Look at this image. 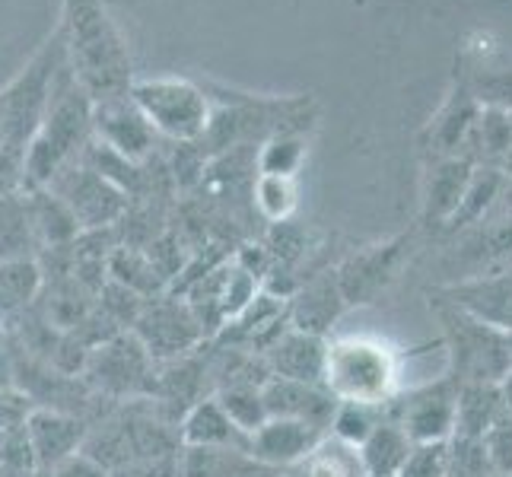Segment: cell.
I'll list each match as a JSON object with an SVG mask.
<instances>
[{
  "instance_id": "6da1fadb",
  "label": "cell",
  "mask_w": 512,
  "mask_h": 477,
  "mask_svg": "<svg viewBox=\"0 0 512 477\" xmlns=\"http://www.w3.org/2000/svg\"><path fill=\"white\" fill-rule=\"evenodd\" d=\"M64 58L70 74L93 102L125 96L131 90V61L118 29L99 0H67Z\"/></svg>"
},
{
  "instance_id": "7a4b0ae2",
  "label": "cell",
  "mask_w": 512,
  "mask_h": 477,
  "mask_svg": "<svg viewBox=\"0 0 512 477\" xmlns=\"http://www.w3.org/2000/svg\"><path fill=\"white\" fill-rule=\"evenodd\" d=\"M93 128V99L74 80L67 67L58 70L42 125L23 153L26 185L45 188L70 163L74 150L86 144V131Z\"/></svg>"
},
{
  "instance_id": "3957f363",
  "label": "cell",
  "mask_w": 512,
  "mask_h": 477,
  "mask_svg": "<svg viewBox=\"0 0 512 477\" xmlns=\"http://www.w3.org/2000/svg\"><path fill=\"white\" fill-rule=\"evenodd\" d=\"M322 385L338 404L379 408L401 385V357L376 338H338L325 344Z\"/></svg>"
},
{
  "instance_id": "277c9868",
  "label": "cell",
  "mask_w": 512,
  "mask_h": 477,
  "mask_svg": "<svg viewBox=\"0 0 512 477\" xmlns=\"http://www.w3.org/2000/svg\"><path fill=\"white\" fill-rule=\"evenodd\" d=\"M131 102L153 131L172 140H198L210 128V102L201 86L179 77H156L131 83Z\"/></svg>"
},
{
  "instance_id": "5b68a950",
  "label": "cell",
  "mask_w": 512,
  "mask_h": 477,
  "mask_svg": "<svg viewBox=\"0 0 512 477\" xmlns=\"http://www.w3.org/2000/svg\"><path fill=\"white\" fill-rule=\"evenodd\" d=\"M449 366L458 373L462 385H500L512 369L506 334L474 322L471 315L449 306L443 312Z\"/></svg>"
},
{
  "instance_id": "8992f818",
  "label": "cell",
  "mask_w": 512,
  "mask_h": 477,
  "mask_svg": "<svg viewBox=\"0 0 512 477\" xmlns=\"http://www.w3.org/2000/svg\"><path fill=\"white\" fill-rule=\"evenodd\" d=\"M45 188H51V194L74 214L77 226H105L125 210L121 191L96 169L64 166Z\"/></svg>"
},
{
  "instance_id": "52a82bcc",
  "label": "cell",
  "mask_w": 512,
  "mask_h": 477,
  "mask_svg": "<svg viewBox=\"0 0 512 477\" xmlns=\"http://www.w3.org/2000/svg\"><path fill=\"white\" fill-rule=\"evenodd\" d=\"M93 128L102 137V147L121 156L125 163L144 159L153 147V134H156L128 93L93 102Z\"/></svg>"
},
{
  "instance_id": "ba28073f",
  "label": "cell",
  "mask_w": 512,
  "mask_h": 477,
  "mask_svg": "<svg viewBox=\"0 0 512 477\" xmlns=\"http://www.w3.org/2000/svg\"><path fill=\"white\" fill-rule=\"evenodd\" d=\"M325 439V430L306 420L290 417H268L261 427L249 436V452L255 462L264 465H296Z\"/></svg>"
},
{
  "instance_id": "9c48e42d",
  "label": "cell",
  "mask_w": 512,
  "mask_h": 477,
  "mask_svg": "<svg viewBox=\"0 0 512 477\" xmlns=\"http://www.w3.org/2000/svg\"><path fill=\"white\" fill-rule=\"evenodd\" d=\"M455 388L439 382L414 392L404 401V414L398 427L408 433L414 446L423 443H449L455 433Z\"/></svg>"
},
{
  "instance_id": "30bf717a",
  "label": "cell",
  "mask_w": 512,
  "mask_h": 477,
  "mask_svg": "<svg viewBox=\"0 0 512 477\" xmlns=\"http://www.w3.org/2000/svg\"><path fill=\"white\" fill-rule=\"evenodd\" d=\"M449 306L471 315L474 322L497 331H512V271L458 280L449 287Z\"/></svg>"
},
{
  "instance_id": "8fae6325",
  "label": "cell",
  "mask_w": 512,
  "mask_h": 477,
  "mask_svg": "<svg viewBox=\"0 0 512 477\" xmlns=\"http://www.w3.org/2000/svg\"><path fill=\"white\" fill-rule=\"evenodd\" d=\"M261 401L268 417L306 420L322 430L331 427V417L338 411V401L325 392V385H309V382L280 379V376H271L261 385Z\"/></svg>"
},
{
  "instance_id": "7c38bea8",
  "label": "cell",
  "mask_w": 512,
  "mask_h": 477,
  "mask_svg": "<svg viewBox=\"0 0 512 477\" xmlns=\"http://www.w3.org/2000/svg\"><path fill=\"white\" fill-rule=\"evenodd\" d=\"M458 261L465 268L458 280L512 271V214H490L474 226L465 239V249L458 252Z\"/></svg>"
},
{
  "instance_id": "4fadbf2b",
  "label": "cell",
  "mask_w": 512,
  "mask_h": 477,
  "mask_svg": "<svg viewBox=\"0 0 512 477\" xmlns=\"http://www.w3.org/2000/svg\"><path fill=\"white\" fill-rule=\"evenodd\" d=\"M401 258H404V239L376 245V249H369L363 255H353L338 271V277H334L344 303H369L382 287L392 284Z\"/></svg>"
},
{
  "instance_id": "5bb4252c",
  "label": "cell",
  "mask_w": 512,
  "mask_h": 477,
  "mask_svg": "<svg viewBox=\"0 0 512 477\" xmlns=\"http://www.w3.org/2000/svg\"><path fill=\"white\" fill-rule=\"evenodd\" d=\"M478 115H481V102L471 96L468 86H458V93H452L449 102L433 118V125H430V144L433 147L430 150L439 159H471Z\"/></svg>"
},
{
  "instance_id": "9a60e30c",
  "label": "cell",
  "mask_w": 512,
  "mask_h": 477,
  "mask_svg": "<svg viewBox=\"0 0 512 477\" xmlns=\"http://www.w3.org/2000/svg\"><path fill=\"white\" fill-rule=\"evenodd\" d=\"M26 439L32 452V468H51L64 465L67 458L77 455L80 446V423L61 411H32L26 420Z\"/></svg>"
},
{
  "instance_id": "2e32d148",
  "label": "cell",
  "mask_w": 512,
  "mask_h": 477,
  "mask_svg": "<svg viewBox=\"0 0 512 477\" xmlns=\"http://www.w3.org/2000/svg\"><path fill=\"white\" fill-rule=\"evenodd\" d=\"M271 363L280 379H296L309 385H322L325 373V341L319 334L290 331L271 347Z\"/></svg>"
},
{
  "instance_id": "e0dca14e",
  "label": "cell",
  "mask_w": 512,
  "mask_h": 477,
  "mask_svg": "<svg viewBox=\"0 0 512 477\" xmlns=\"http://www.w3.org/2000/svg\"><path fill=\"white\" fill-rule=\"evenodd\" d=\"M182 439L191 449H226V452L242 449L245 452V446H249V436L236 430V423L226 417L217 398L201 401L198 408L185 417Z\"/></svg>"
},
{
  "instance_id": "ac0fdd59",
  "label": "cell",
  "mask_w": 512,
  "mask_h": 477,
  "mask_svg": "<svg viewBox=\"0 0 512 477\" xmlns=\"http://www.w3.org/2000/svg\"><path fill=\"white\" fill-rule=\"evenodd\" d=\"M500 385H458L455 395V433L465 439H481L503 417Z\"/></svg>"
},
{
  "instance_id": "d6986e66",
  "label": "cell",
  "mask_w": 512,
  "mask_h": 477,
  "mask_svg": "<svg viewBox=\"0 0 512 477\" xmlns=\"http://www.w3.org/2000/svg\"><path fill=\"white\" fill-rule=\"evenodd\" d=\"M471 159H439L433 175H430V185H427V217L436 223H449V217L455 214V207L462 204L468 182L474 175Z\"/></svg>"
},
{
  "instance_id": "ffe728a7",
  "label": "cell",
  "mask_w": 512,
  "mask_h": 477,
  "mask_svg": "<svg viewBox=\"0 0 512 477\" xmlns=\"http://www.w3.org/2000/svg\"><path fill=\"white\" fill-rule=\"evenodd\" d=\"M144 347L147 353H179L198 338V315H191L188 309L175 306H160L144 318Z\"/></svg>"
},
{
  "instance_id": "44dd1931",
  "label": "cell",
  "mask_w": 512,
  "mask_h": 477,
  "mask_svg": "<svg viewBox=\"0 0 512 477\" xmlns=\"http://www.w3.org/2000/svg\"><path fill=\"white\" fill-rule=\"evenodd\" d=\"M503 179H506V175L497 166H478V169H474L462 204L455 207V214L446 223L449 233H458V229H471V226H478L481 220H487V214H490L493 204H497V198H500Z\"/></svg>"
},
{
  "instance_id": "7402d4cb",
  "label": "cell",
  "mask_w": 512,
  "mask_h": 477,
  "mask_svg": "<svg viewBox=\"0 0 512 477\" xmlns=\"http://www.w3.org/2000/svg\"><path fill=\"white\" fill-rule=\"evenodd\" d=\"M411 449H414V443L398 423H379V427L366 436V443L360 446L366 474L369 477H395L404 465V458L411 455Z\"/></svg>"
},
{
  "instance_id": "603a6c76",
  "label": "cell",
  "mask_w": 512,
  "mask_h": 477,
  "mask_svg": "<svg viewBox=\"0 0 512 477\" xmlns=\"http://www.w3.org/2000/svg\"><path fill=\"white\" fill-rule=\"evenodd\" d=\"M303 477H369V474L357 446L344 443L338 436H325L303 458Z\"/></svg>"
},
{
  "instance_id": "cb8c5ba5",
  "label": "cell",
  "mask_w": 512,
  "mask_h": 477,
  "mask_svg": "<svg viewBox=\"0 0 512 477\" xmlns=\"http://www.w3.org/2000/svg\"><path fill=\"white\" fill-rule=\"evenodd\" d=\"M344 296L338 290V280H322V284H315L309 293H303L296 306V331H306V334H319L338 318V312L344 309Z\"/></svg>"
},
{
  "instance_id": "d4e9b609",
  "label": "cell",
  "mask_w": 512,
  "mask_h": 477,
  "mask_svg": "<svg viewBox=\"0 0 512 477\" xmlns=\"http://www.w3.org/2000/svg\"><path fill=\"white\" fill-rule=\"evenodd\" d=\"M39 268L29 258H13V261H0V309H20L29 299L39 293Z\"/></svg>"
},
{
  "instance_id": "484cf974",
  "label": "cell",
  "mask_w": 512,
  "mask_h": 477,
  "mask_svg": "<svg viewBox=\"0 0 512 477\" xmlns=\"http://www.w3.org/2000/svg\"><path fill=\"white\" fill-rule=\"evenodd\" d=\"M29 204V220L35 233H42L48 242H64V239H74L77 236V220L74 214L55 198V194H35V201Z\"/></svg>"
},
{
  "instance_id": "4316f807",
  "label": "cell",
  "mask_w": 512,
  "mask_h": 477,
  "mask_svg": "<svg viewBox=\"0 0 512 477\" xmlns=\"http://www.w3.org/2000/svg\"><path fill=\"white\" fill-rule=\"evenodd\" d=\"M220 408L226 411V417L236 423V430H242L245 436H252L264 420H268V411H264L261 401V385H233L226 392L217 395Z\"/></svg>"
},
{
  "instance_id": "83f0119b",
  "label": "cell",
  "mask_w": 512,
  "mask_h": 477,
  "mask_svg": "<svg viewBox=\"0 0 512 477\" xmlns=\"http://www.w3.org/2000/svg\"><path fill=\"white\" fill-rule=\"evenodd\" d=\"M306 159V144L296 134H274L258 153V175H284L293 179Z\"/></svg>"
},
{
  "instance_id": "f1b7e54d",
  "label": "cell",
  "mask_w": 512,
  "mask_h": 477,
  "mask_svg": "<svg viewBox=\"0 0 512 477\" xmlns=\"http://www.w3.org/2000/svg\"><path fill=\"white\" fill-rule=\"evenodd\" d=\"M255 204L271 223H284L296 210V182L284 175H258Z\"/></svg>"
},
{
  "instance_id": "f546056e",
  "label": "cell",
  "mask_w": 512,
  "mask_h": 477,
  "mask_svg": "<svg viewBox=\"0 0 512 477\" xmlns=\"http://www.w3.org/2000/svg\"><path fill=\"white\" fill-rule=\"evenodd\" d=\"M379 427V420L373 417V404H338V411L331 417V436L344 439L350 446H363L366 436Z\"/></svg>"
},
{
  "instance_id": "4dcf8cb0",
  "label": "cell",
  "mask_w": 512,
  "mask_h": 477,
  "mask_svg": "<svg viewBox=\"0 0 512 477\" xmlns=\"http://www.w3.org/2000/svg\"><path fill=\"white\" fill-rule=\"evenodd\" d=\"M481 446L493 471L512 474V420L506 414L481 436Z\"/></svg>"
},
{
  "instance_id": "1f68e13d",
  "label": "cell",
  "mask_w": 512,
  "mask_h": 477,
  "mask_svg": "<svg viewBox=\"0 0 512 477\" xmlns=\"http://www.w3.org/2000/svg\"><path fill=\"white\" fill-rule=\"evenodd\" d=\"M395 477H446V443L414 446Z\"/></svg>"
},
{
  "instance_id": "d6a6232c",
  "label": "cell",
  "mask_w": 512,
  "mask_h": 477,
  "mask_svg": "<svg viewBox=\"0 0 512 477\" xmlns=\"http://www.w3.org/2000/svg\"><path fill=\"white\" fill-rule=\"evenodd\" d=\"M26 185L23 175V156H16L10 150H0V201L13 198L16 191Z\"/></svg>"
},
{
  "instance_id": "836d02e7",
  "label": "cell",
  "mask_w": 512,
  "mask_h": 477,
  "mask_svg": "<svg viewBox=\"0 0 512 477\" xmlns=\"http://www.w3.org/2000/svg\"><path fill=\"white\" fill-rule=\"evenodd\" d=\"M500 398H503V411H506V417L512 420V369L503 376V382H500Z\"/></svg>"
},
{
  "instance_id": "e575fe53",
  "label": "cell",
  "mask_w": 512,
  "mask_h": 477,
  "mask_svg": "<svg viewBox=\"0 0 512 477\" xmlns=\"http://www.w3.org/2000/svg\"><path fill=\"white\" fill-rule=\"evenodd\" d=\"M497 169L503 172V175H512V150L500 159V163H497Z\"/></svg>"
},
{
  "instance_id": "d590c367",
  "label": "cell",
  "mask_w": 512,
  "mask_h": 477,
  "mask_svg": "<svg viewBox=\"0 0 512 477\" xmlns=\"http://www.w3.org/2000/svg\"><path fill=\"white\" fill-rule=\"evenodd\" d=\"M506 347H509V360H512V331H506Z\"/></svg>"
},
{
  "instance_id": "8d00e7d4",
  "label": "cell",
  "mask_w": 512,
  "mask_h": 477,
  "mask_svg": "<svg viewBox=\"0 0 512 477\" xmlns=\"http://www.w3.org/2000/svg\"><path fill=\"white\" fill-rule=\"evenodd\" d=\"M487 477H512V474H497V471H493V474H487Z\"/></svg>"
}]
</instances>
